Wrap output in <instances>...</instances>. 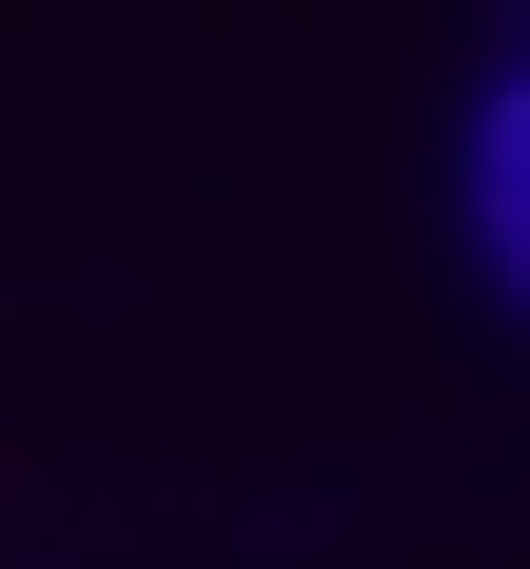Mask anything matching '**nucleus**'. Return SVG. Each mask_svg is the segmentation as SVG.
Wrapping results in <instances>:
<instances>
[{
    "mask_svg": "<svg viewBox=\"0 0 530 569\" xmlns=\"http://www.w3.org/2000/svg\"><path fill=\"white\" fill-rule=\"evenodd\" d=\"M471 236H491V276L530 295V79L471 118Z\"/></svg>",
    "mask_w": 530,
    "mask_h": 569,
    "instance_id": "f257e3e1",
    "label": "nucleus"
}]
</instances>
